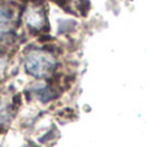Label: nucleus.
<instances>
[{
	"instance_id": "1",
	"label": "nucleus",
	"mask_w": 147,
	"mask_h": 147,
	"mask_svg": "<svg viewBox=\"0 0 147 147\" xmlns=\"http://www.w3.org/2000/svg\"><path fill=\"white\" fill-rule=\"evenodd\" d=\"M56 59L50 52L42 50H34L26 56L25 69L35 78H47L56 69Z\"/></svg>"
},
{
	"instance_id": "2",
	"label": "nucleus",
	"mask_w": 147,
	"mask_h": 147,
	"mask_svg": "<svg viewBox=\"0 0 147 147\" xmlns=\"http://www.w3.org/2000/svg\"><path fill=\"white\" fill-rule=\"evenodd\" d=\"M26 24L29 25V28L31 30H42L43 26L46 24V16L43 13L40 8H30L28 12H26Z\"/></svg>"
},
{
	"instance_id": "3",
	"label": "nucleus",
	"mask_w": 147,
	"mask_h": 147,
	"mask_svg": "<svg viewBox=\"0 0 147 147\" xmlns=\"http://www.w3.org/2000/svg\"><path fill=\"white\" fill-rule=\"evenodd\" d=\"M14 24V12L8 5H0V35L12 30Z\"/></svg>"
},
{
	"instance_id": "4",
	"label": "nucleus",
	"mask_w": 147,
	"mask_h": 147,
	"mask_svg": "<svg viewBox=\"0 0 147 147\" xmlns=\"http://www.w3.org/2000/svg\"><path fill=\"white\" fill-rule=\"evenodd\" d=\"M34 91H35L36 96H38L43 103L50 102V100H52L53 98L56 96L55 91H53V90L51 89L50 86H39V87H35V89H34Z\"/></svg>"
},
{
	"instance_id": "5",
	"label": "nucleus",
	"mask_w": 147,
	"mask_h": 147,
	"mask_svg": "<svg viewBox=\"0 0 147 147\" xmlns=\"http://www.w3.org/2000/svg\"><path fill=\"white\" fill-rule=\"evenodd\" d=\"M4 69H5V61H4V60H0V74L4 72Z\"/></svg>"
},
{
	"instance_id": "6",
	"label": "nucleus",
	"mask_w": 147,
	"mask_h": 147,
	"mask_svg": "<svg viewBox=\"0 0 147 147\" xmlns=\"http://www.w3.org/2000/svg\"><path fill=\"white\" fill-rule=\"evenodd\" d=\"M24 147H39V146H36V144H34V143H29V144H26V146H24Z\"/></svg>"
}]
</instances>
